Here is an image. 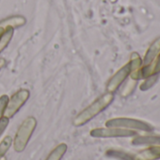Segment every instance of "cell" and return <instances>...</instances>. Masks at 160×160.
<instances>
[{
	"instance_id": "cell-16",
	"label": "cell",
	"mask_w": 160,
	"mask_h": 160,
	"mask_svg": "<svg viewBox=\"0 0 160 160\" xmlns=\"http://www.w3.org/2000/svg\"><path fill=\"white\" fill-rule=\"evenodd\" d=\"M0 160H7V158H6L4 157V158H1V159H0Z\"/></svg>"
},
{
	"instance_id": "cell-4",
	"label": "cell",
	"mask_w": 160,
	"mask_h": 160,
	"mask_svg": "<svg viewBox=\"0 0 160 160\" xmlns=\"http://www.w3.org/2000/svg\"><path fill=\"white\" fill-rule=\"evenodd\" d=\"M29 95L30 93L26 89H21L15 94H13L12 97L8 98L7 107L5 109L4 116L8 119L12 118L23 107V105L27 101Z\"/></svg>"
},
{
	"instance_id": "cell-5",
	"label": "cell",
	"mask_w": 160,
	"mask_h": 160,
	"mask_svg": "<svg viewBox=\"0 0 160 160\" xmlns=\"http://www.w3.org/2000/svg\"><path fill=\"white\" fill-rule=\"evenodd\" d=\"M90 135L93 138H125L137 135V133L131 129L120 128H94L90 132Z\"/></svg>"
},
{
	"instance_id": "cell-7",
	"label": "cell",
	"mask_w": 160,
	"mask_h": 160,
	"mask_svg": "<svg viewBox=\"0 0 160 160\" xmlns=\"http://www.w3.org/2000/svg\"><path fill=\"white\" fill-rule=\"evenodd\" d=\"M68 149V146L66 143H60L58 146H56L51 153L48 155L45 160H61L64 155L66 154Z\"/></svg>"
},
{
	"instance_id": "cell-2",
	"label": "cell",
	"mask_w": 160,
	"mask_h": 160,
	"mask_svg": "<svg viewBox=\"0 0 160 160\" xmlns=\"http://www.w3.org/2000/svg\"><path fill=\"white\" fill-rule=\"evenodd\" d=\"M36 127L37 120L33 116H28L23 121L15 134L14 140L12 141V145L15 152L22 153L25 149Z\"/></svg>"
},
{
	"instance_id": "cell-12",
	"label": "cell",
	"mask_w": 160,
	"mask_h": 160,
	"mask_svg": "<svg viewBox=\"0 0 160 160\" xmlns=\"http://www.w3.org/2000/svg\"><path fill=\"white\" fill-rule=\"evenodd\" d=\"M12 145V138L10 136H6L0 142V159L5 157V155L9 150Z\"/></svg>"
},
{
	"instance_id": "cell-14",
	"label": "cell",
	"mask_w": 160,
	"mask_h": 160,
	"mask_svg": "<svg viewBox=\"0 0 160 160\" xmlns=\"http://www.w3.org/2000/svg\"><path fill=\"white\" fill-rule=\"evenodd\" d=\"M8 124H9V119H8V118L3 116V117L0 119V136H1V135L3 134V132L6 130V128H8Z\"/></svg>"
},
{
	"instance_id": "cell-8",
	"label": "cell",
	"mask_w": 160,
	"mask_h": 160,
	"mask_svg": "<svg viewBox=\"0 0 160 160\" xmlns=\"http://www.w3.org/2000/svg\"><path fill=\"white\" fill-rule=\"evenodd\" d=\"M134 145H145V144H159L160 137L158 136H142L133 140Z\"/></svg>"
},
{
	"instance_id": "cell-9",
	"label": "cell",
	"mask_w": 160,
	"mask_h": 160,
	"mask_svg": "<svg viewBox=\"0 0 160 160\" xmlns=\"http://www.w3.org/2000/svg\"><path fill=\"white\" fill-rule=\"evenodd\" d=\"M106 155L109 158H113L119 160H140L136 157L121 150H108Z\"/></svg>"
},
{
	"instance_id": "cell-3",
	"label": "cell",
	"mask_w": 160,
	"mask_h": 160,
	"mask_svg": "<svg viewBox=\"0 0 160 160\" xmlns=\"http://www.w3.org/2000/svg\"><path fill=\"white\" fill-rule=\"evenodd\" d=\"M107 128H120L126 129H138L142 131H152L154 128L149 124L131 118H113L106 122Z\"/></svg>"
},
{
	"instance_id": "cell-13",
	"label": "cell",
	"mask_w": 160,
	"mask_h": 160,
	"mask_svg": "<svg viewBox=\"0 0 160 160\" xmlns=\"http://www.w3.org/2000/svg\"><path fill=\"white\" fill-rule=\"evenodd\" d=\"M8 101V97L7 95H2L0 97V119L4 116V112H5V109L7 107Z\"/></svg>"
},
{
	"instance_id": "cell-11",
	"label": "cell",
	"mask_w": 160,
	"mask_h": 160,
	"mask_svg": "<svg viewBox=\"0 0 160 160\" xmlns=\"http://www.w3.org/2000/svg\"><path fill=\"white\" fill-rule=\"evenodd\" d=\"M141 157L143 159L151 160L155 158H160V146L152 147L146 151H144L141 154Z\"/></svg>"
},
{
	"instance_id": "cell-1",
	"label": "cell",
	"mask_w": 160,
	"mask_h": 160,
	"mask_svg": "<svg viewBox=\"0 0 160 160\" xmlns=\"http://www.w3.org/2000/svg\"><path fill=\"white\" fill-rule=\"evenodd\" d=\"M114 95L110 92L106 93L105 95L101 96L95 101H93L91 105H89L86 109H84L74 119V127H82L103 111H105L113 101Z\"/></svg>"
},
{
	"instance_id": "cell-15",
	"label": "cell",
	"mask_w": 160,
	"mask_h": 160,
	"mask_svg": "<svg viewBox=\"0 0 160 160\" xmlns=\"http://www.w3.org/2000/svg\"><path fill=\"white\" fill-rule=\"evenodd\" d=\"M5 63H6L5 60H4L3 58H0V70H1V69L3 68V67L5 66Z\"/></svg>"
},
{
	"instance_id": "cell-6",
	"label": "cell",
	"mask_w": 160,
	"mask_h": 160,
	"mask_svg": "<svg viewBox=\"0 0 160 160\" xmlns=\"http://www.w3.org/2000/svg\"><path fill=\"white\" fill-rule=\"evenodd\" d=\"M131 73V64L130 62L128 64H126L124 67H123L121 69H119L109 80L108 86H107V90L110 93L115 92L118 87L123 83V82L126 79V77Z\"/></svg>"
},
{
	"instance_id": "cell-10",
	"label": "cell",
	"mask_w": 160,
	"mask_h": 160,
	"mask_svg": "<svg viewBox=\"0 0 160 160\" xmlns=\"http://www.w3.org/2000/svg\"><path fill=\"white\" fill-rule=\"evenodd\" d=\"M14 33V28L11 26H8L6 28L5 32L3 33V35L0 38V52L8 45V43L10 42L12 36Z\"/></svg>"
}]
</instances>
